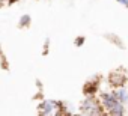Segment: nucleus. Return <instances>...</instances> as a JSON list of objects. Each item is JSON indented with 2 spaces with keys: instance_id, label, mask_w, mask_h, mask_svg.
Segmentation results:
<instances>
[{
  "instance_id": "nucleus-10",
  "label": "nucleus",
  "mask_w": 128,
  "mask_h": 116,
  "mask_svg": "<svg viewBox=\"0 0 128 116\" xmlns=\"http://www.w3.org/2000/svg\"><path fill=\"white\" fill-rule=\"evenodd\" d=\"M48 48H50V39L47 38L45 39V44H44V54H48Z\"/></svg>"
},
{
  "instance_id": "nucleus-1",
  "label": "nucleus",
  "mask_w": 128,
  "mask_h": 116,
  "mask_svg": "<svg viewBox=\"0 0 128 116\" xmlns=\"http://www.w3.org/2000/svg\"><path fill=\"white\" fill-rule=\"evenodd\" d=\"M80 112L86 116H107L101 106V101L96 96H86L80 102Z\"/></svg>"
},
{
  "instance_id": "nucleus-6",
  "label": "nucleus",
  "mask_w": 128,
  "mask_h": 116,
  "mask_svg": "<svg viewBox=\"0 0 128 116\" xmlns=\"http://www.w3.org/2000/svg\"><path fill=\"white\" fill-rule=\"evenodd\" d=\"M113 94H114V96H116V100L120 102V104H126L128 102V89L125 88V86H122V88H116V89H113Z\"/></svg>"
},
{
  "instance_id": "nucleus-14",
  "label": "nucleus",
  "mask_w": 128,
  "mask_h": 116,
  "mask_svg": "<svg viewBox=\"0 0 128 116\" xmlns=\"http://www.w3.org/2000/svg\"><path fill=\"white\" fill-rule=\"evenodd\" d=\"M2 54H3V53H2V47H0V56H2Z\"/></svg>"
},
{
  "instance_id": "nucleus-13",
  "label": "nucleus",
  "mask_w": 128,
  "mask_h": 116,
  "mask_svg": "<svg viewBox=\"0 0 128 116\" xmlns=\"http://www.w3.org/2000/svg\"><path fill=\"white\" fill-rule=\"evenodd\" d=\"M6 2H8V0H0V8H2V6L6 3Z\"/></svg>"
},
{
  "instance_id": "nucleus-2",
  "label": "nucleus",
  "mask_w": 128,
  "mask_h": 116,
  "mask_svg": "<svg viewBox=\"0 0 128 116\" xmlns=\"http://www.w3.org/2000/svg\"><path fill=\"white\" fill-rule=\"evenodd\" d=\"M63 104L62 101L54 100H41L38 106L39 116H62L63 114Z\"/></svg>"
},
{
  "instance_id": "nucleus-11",
  "label": "nucleus",
  "mask_w": 128,
  "mask_h": 116,
  "mask_svg": "<svg viewBox=\"0 0 128 116\" xmlns=\"http://www.w3.org/2000/svg\"><path fill=\"white\" fill-rule=\"evenodd\" d=\"M118 3H120L122 6H125V8H128V0H116Z\"/></svg>"
},
{
  "instance_id": "nucleus-12",
  "label": "nucleus",
  "mask_w": 128,
  "mask_h": 116,
  "mask_svg": "<svg viewBox=\"0 0 128 116\" xmlns=\"http://www.w3.org/2000/svg\"><path fill=\"white\" fill-rule=\"evenodd\" d=\"M18 0H8V5H14V3H17Z\"/></svg>"
},
{
  "instance_id": "nucleus-4",
  "label": "nucleus",
  "mask_w": 128,
  "mask_h": 116,
  "mask_svg": "<svg viewBox=\"0 0 128 116\" xmlns=\"http://www.w3.org/2000/svg\"><path fill=\"white\" fill-rule=\"evenodd\" d=\"M108 83L112 84L113 89L122 88V86H125V83H126V76H125L124 72H120V71H113V72L110 74V77H108Z\"/></svg>"
},
{
  "instance_id": "nucleus-5",
  "label": "nucleus",
  "mask_w": 128,
  "mask_h": 116,
  "mask_svg": "<svg viewBox=\"0 0 128 116\" xmlns=\"http://www.w3.org/2000/svg\"><path fill=\"white\" fill-rule=\"evenodd\" d=\"M98 92H100V83H98L96 78L89 80V82L83 86V94H84L86 96H95Z\"/></svg>"
},
{
  "instance_id": "nucleus-3",
  "label": "nucleus",
  "mask_w": 128,
  "mask_h": 116,
  "mask_svg": "<svg viewBox=\"0 0 128 116\" xmlns=\"http://www.w3.org/2000/svg\"><path fill=\"white\" fill-rule=\"evenodd\" d=\"M100 101H101V106H102V108H104V112L108 114L112 110H114L120 102L116 100V96H114V94L113 92H101V95H100Z\"/></svg>"
},
{
  "instance_id": "nucleus-8",
  "label": "nucleus",
  "mask_w": 128,
  "mask_h": 116,
  "mask_svg": "<svg viewBox=\"0 0 128 116\" xmlns=\"http://www.w3.org/2000/svg\"><path fill=\"white\" fill-rule=\"evenodd\" d=\"M106 39H107V41H110L112 44L118 45L119 48H125V47H124V41H122V39H120L119 36L113 35V33H107V35H106Z\"/></svg>"
},
{
  "instance_id": "nucleus-9",
  "label": "nucleus",
  "mask_w": 128,
  "mask_h": 116,
  "mask_svg": "<svg viewBox=\"0 0 128 116\" xmlns=\"http://www.w3.org/2000/svg\"><path fill=\"white\" fill-rule=\"evenodd\" d=\"M84 42H86V38H84V36H77V38L74 39V45H76V47H83Z\"/></svg>"
},
{
  "instance_id": "nucleus-7",
  "label": "nucleus",
  "mask_w": 128,
  "mask_h": 116,
  "mask_svg": "<svg viewBox=\"0 0 128 116\" xmlns=\"http://www.w3.org/2000/svg\"><path fill=\"white\" fill-rule=\"evenodd\" d=\"M30 24H32V17L29 14H24V15L20 17V20H18V27L20 29H27Z\"/></svg>"
}]
</instances>
